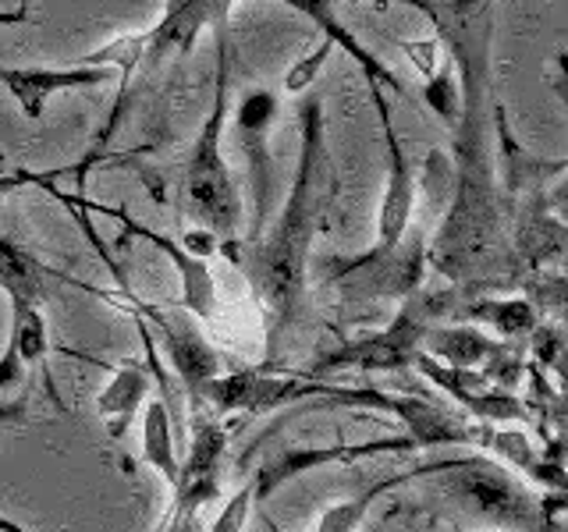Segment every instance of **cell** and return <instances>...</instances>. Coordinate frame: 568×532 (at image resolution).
<instances>
[{"label": "cell", "mask_w": 568, "mask_h": 532, "mask_svg": "<svg viewBox=\"0 0 568 532\" xmlns=\"http://www.w3.org/2000/svg\"><path fill=\"white\" fill-rule=\"evenodd\" d=\"M448 43L458 71V121L452 160V200L437 235L426 242V263L452 284L466 288H505L519 277L511 253V203L497 185L487 121L494 111L490 0H413Z\"/></svg>", "instance_id": "obj_1"}, {"label": "cell", "mask_w": 568, "mask_h": 532, "mask_svg": "<svg viewBox=\"0 0 568 532\" xmlns=\"http://www.w3.org/2000/svg\"><path fill=\"white\" fill-rule=\"evenodd\" d=\"M298 171L277 221L266 224L256 238L217 245L245 274L248 288L263 306L266 366H281L284 355L295 351L302 330L310 327V259L337 195L320 96H306L298 103Z\"/></svg>", "instance_id": "obj_2"}, {"label": "cell", "mask_w": 568, "mask_h": 532, "mask_svg": "<svg viewBox=\"0 0 568 532\" xmlns=\"http://www.w3.org/2000/svg\"><path fill=\"white\" fill-rule=\"evenodd\" d=\"M239 0H168L164 14H160V22L150 29L135 35L139 43V75L129 89V96H124V111L129 114V106L135 103L139 96V85L150 82L156 75V68L164 61H182L192 53L195 40H200V32H227V18H231V8H235ZM284 8H292L295 14L310 18V22L324 32V40H334L337 50H345L348 58L359 64V71L366 75V82H381L387 85L390 93H398L402 100H408L413 93H408V85L390 71L377 53L366 50L355 35L337 22L334 18V0H281Z\"/></svg>", "instance_id": "obj_3"}, {"label": "cell", "mask_w": 568, "mask_h": 532, "mask_svg": "<svg viewBox=\"0 0 568 532\" xmlns=\"http://www.w3.org/2000/svg\"><path fill=\"white\" fill-rule=\"evenodd\" d=\"M231 32H213V53H217V71H213V106L195 135L192 150L182 164V182H178V203L189 221H195L213 238L235 242L242 238V200L231 177L224 156V124L231 106Z\"/></svg>", "instance_id": "obj_4"}, {"label": "cell", "mask_w": 568, "mask_h": 532, "mask_svg": "<svg viewBox=\"0 0 568 532\" xmlns=\"http://www.w3.org/2000/svg\"><path fill=\"white\" fill-rule=\"evenodd\" d=\"M437 493L458 514L508 532H565L568 497L555 490L532 493L501 461L487 454H462L437 479Z\"/></svg>", "instance_id": "obj_5"}, {"label": "cell", "mask_w": 568, "mask_h": 532, "mask_svg": "<svg viewBox=\"0 0 568 532\" xmlns=\"http://www.w3.org/2000/svg\"><path fill=\"white\" fill-rule=\"evenodd\" d=\"M473 288L466 284H452V288L440 291H413L402 298V313L390 319L387 327L359 334L355 341L324 348L313 355V362L306 369H298L302 377H320V372H334V369H366V372H387V369H408L413 355L423 348V334L434 324H440L444 316H455Z\"/></svg>", "instance_id": "obj_6"}, {"label": "cell", "mask_w": 568, "mask_h": 532, "mask_svg": "<svg viewBox=\"0 0 568 532\" xmlns=\"http://www.w3.org/2000/svg\"><path fill=\"white\" fill-rule=\"evenodd\" d=\"M426 277V227H408L405 238L381 256H334L324 266V284L345 306L402 301L423 288Z\"/></svg>", "instance_id": "obj_7"}, {"label": "cell", "mask_w": 568, "mask_h": 532, "mask_svg": "<svg viewBox=\"0 0 568 532\" xmlns=\"http://www.w3.org/2000/svg\"><path fill=\"white\" fill-rule=\"evenodd\" d=\"M106 301H111V306H121V309H135L142 319H146V327L160 330V337H164V345H168V355H171L174 377L182 383L192 412L195 408H206V383L213 377H221L224 359H221V351L206 341V334L192 319V313L189 309L182 313V306L142 301L132 288H121L118 295L111 291Z\"/></svg>", "instance_id": "obj_8"}, {"label": "cell", "mask_w": 568, "mask_h": 532, "mask_svg": "<svg viewBox=\"0 0 568 532\" xmlns=\"http://www.w3.org/2000/svg\"><path fill=\"white\" fill-rule=\"evenodd\" d=\"M277 117V96L271 89H253L245 93L239 111H235V139L239 150L245 156V177H248V235L242 238H256L260 231L271 224V209H274V153H271V129Z\"/></svg>", "instance_id": "obj_9"}, {"label": "cell", "mask_w": 568, "mask_h": 532, "mask_svg": "<svg viewBox=\"0 0 568 532\" xmlns=\"http://www.w3.org/2000/svg\"><path fill=\"white\" fill-rule=\"evenodd\" d=\"M71 203H79L85 209H97V213H106L111 221L121 224V242H129V238H142L146 245H153L156 253H164L171 259V266L178 270V280H182V295H178L174 306H182L195 316H203V319H213L217 316V280H213V270H210V263L203 256H192L189 248L178 242V238H168V235H160V231L146 227V224H139L135 217L124 206H93L89 200H82V195H68Z\"/></svg>", "instance_id": "obj_10"}, {"label": "cell", "mask_w": 568, "mask_h": 532, "mask_svg": "<svg viewBox=\"0 0 568 532\" xmlns=\"http://www.w3.org/2000/svg\"><path fill=\"white\" fill-rule=\"evenodd\" d=\"M366 85H369L373 106H377V117H381V132L387 142V188H384L381 213H377V242H373V248H366L363 256H381L387 248H395L405 238V231L413 227L416 174L408 167V156L395 132V117H390V103L384 100V85L381 82H366Z\"/></svg>", "instance_id": "obj_11"}, {"label": "cell", "mask_w": 568, "mask_h": 532, "mask_svg": "<svg viewBox=\"0 0 568 532\" xmlns=\"http://www.w3.org/2000/svg\"><path fill=\"white\" fill-rule=\"evenodd\" d=\"M408 369H419L437 390L455 398V405H462L479 422H532L529 405L523 398H515L511 390L487 383L479 369H452L426 351H416Z\"/></svg>", "instance_id": "obj_12"}, {"label": "cell", "mask_w": 568, "mask_h": 532, "mask_svg": "<svg viewBox=\"0 0 568 532\" xmlns=\"http://www.w3.org/2000/svg\"><path fill=\"white\" fill-rule=\"evenodd\" d=\"M408 451H416V443L408 437H377L366 443H331V448H288V451L263 458V466L253 479V497L256 501H266L277 487L292 483L295 475L334 466V461L345 466V461H359V458H373V454H408Z\"/></svg>", "instance_id": "obj_13"}, {"label": "cell", "mask_w": 568, "mask_h": 532, "mask_svg": "<svg viewBox=\"0 0 568 532\" xmlns=\"http://www.w3.org/2000/svg\"><path fill=\"white\" fill-rule=\"evenodd\" d=\"M114 79L106 64H79V68H0V85L18 100L29 121H40L47 100L68 93V89H93Z\"/></svg>", "instance_id": "obj_14"}, {"label": "cell", "mask_w": 568, "mask_h": 532, "mask_svg": "<svg viewBox=\"0 0 568 532\" xmlns=\"http://www.w3.org/2000/svg\"><path fill=\"white\" fill-rule=\"evenodd\" d=\"M490 121H494V132H497V156H501L494 167L505 174V200L508 203L547 188V182H558V177L565 174V167H568L565 160H540L515 142V135L508 129V114L497 100H494Z\"/></svg>", "instance_id": "obj_15"}, {"label": "cell", "mask_w": 568, "mask_h": 532, "mask_svg": "<svg viewBox=\"0 0 568 532\" xmlns=\"http://www.w3.org/2000/svg\"><path fill=\"white\" fill-rule=\"evenodd\" d=\"M47 280L75 284V288L100 295L103 301L111 298V291H100L97 284H82L71 274L58 270V266H47L40 256H32L29 248H22L18 242L0 235V288H4L8 298H22V301H36V306H40L43 295H47Z\"/></svg>", "instance_id": "obj_16"}, {"label": "cell", "mask_w": 568, "mask_h": 532, "mask_svg": "<svg viewBox=\"0 0 568 532\" xmlns=\"http://www.w3.org/2000/svg\"><path fill=\"white\" fill-rule=\"evenodd\" d=\"M458 458H462V454H452V458H434V461H426V466L405 469V472H395V475H384L381 483H373L369 490L355 493L352 501H342V504L327 508V511H324V519L316 522V529H313V532H355V529H359V525L366 522L369 508L377 504L387 490L405 487V483H416V479H434V475H440L444 469H452ZM266 529H271V532H284L277 522H266Z\"/></svg>", "instance_id": "obj_17"}, {"label": "cell", "mask_w": 568, "mask_h": 532, "mask_svg": "<svg viewBox=\"0 0 568 532\" xmlns=\"http://www.w3.org/2000/svg\"><path fill=\"white\" fill-rule=\"evenodd\" d=\"M150 366H142L135 359H124L121 369L114 372V380L100 390L97 408L106 422V433L111 440H121L129 433V426L135 422L142 401H146V390H150Z\"/></svg>", "instance_id": "obj_18"}, {"label": "cell", "mask_w": 568, "mask_h": 532, "mask_svg": "<svg viewBox=\"0 0 568 532\" xmlns=\"http://www.w3.org/2000/svg\"><path fill=\"white\" fill-rule=\"evenodd\" d=\"M455 316L466 319V324L494 327L505 341H526L540 324V313L532 309L529 298H490V295H476V291L462 298Z\"/></svg>", "instance_id": "obj_19"}, {"label": "cell", "mask_w": 568, "mask_h": 532, "mask_svg": "<svg viewBox=\"0 0 568 532\" xmlns=\"http://www.w3.org/2000/svg\"><path fill=\"white\" fill-rule=\"evenodd\" d=\"M497 348H501V341H490V337L473 324H458V327L434 324L423 334L419 351L434 355L437 362L452 369H479Z\"/></svg>", "instance_id": "obj_20"}, {"label": "cell", "mask_w": 568, "mask_h": 532, "mask_svg": "<svg viewBox=\"0 0 568 532\" xmlns=\"http://www.w3.org/2000/svg\"><path fill=\"white\" fill-rule=\"evenodd\" d=\"M8 348L18 355V362L26 369L29 366H47V351H50V334H47V319L36 301L11 298V337Z\"/></svg>", "instance_id": "obj_21"}, {"label": "cell", "mask_w": 568, "mask_h": 532, "mask_svg": "<svg viewBox=\"0 0 568 532\" xmlns=\"http://www.w3.org/2000/svg\"><path fill=\"white\" fill-rule=\"evenodd\" d=\"M171 412L160 398H150L146 416H142V461L153 466L160 475L168 479V487L178 483V466L182 461L174 458V440H171Z\"/></svg>", "instance_id": "obj_22"}, {"label": "cell", "mask_w": 568, "mask_h": 532, "mask_svg": "<svg viewBox=\"0 0 568 532\" xmlns=\"http://www.w3.org/2000/svg\"><path fill=\"white\" fill-rule=\"evenodd\" d=\"M423 100L434 114H440V121L455 129L458 121V75H455V61L452 53H440V64L430 79H423Z\"/></svg>", "instance_id": "obj_23"}, {"label": "cell", "mask_w": 568, "mask_h": 532, "mask_svg": "<svg viewBox=\"0 0 568 532\" xmlns=\"http://www.w3.org/2000/svg\"><path fill=\"white\" fill-rule=\"evenodd\" d=\"M334 50H337L334 40H320V47L310 53V58H302L298 64H292L288 71H284V93H292V96H302V93H306V89L316 82L320 68L327 64V58H331Z\"/></svg>", "instance_id": "obj_24"}, {"label": "cell", "mask_w": 568, "mask_h": 532, "mask_svg": "<svg viewBox=\"0 0 568 532\" xmlns=\"http://www.w3.org/2000/svg\"><path fill=\"white\" fill-rule=\"evenodd\" d=\"M253 483H245L231 501L217 511V519H213L210 532H242L245 522H248V514H253Z\"/></svg>", "instance_id": "obj_25"}, {"label": "cell", "mask_w": 568, "mask_h": 532, "mask_svg": "<svg viewBox=\"0 0 568 532\" xmlns=\"http://www.w3.org/2000/svg\"><path fill=\"white\" fill-rule=\"evenodd\" d=\"M64 171H26V167H18V171H0V203L8 200L11 192H18V188H29V185H36V188H43L47 182H58Z\"/></svg>", "instance_id": "obj_26"}, {"label": "cell", "mask_w": 568, "mask_h": 532, "mask_svg": "<svg viewBox=\"0 0 568 532\" xmlns=\"http://www.w3.org/2000/svg\"><path fill=\"white\" fill-rule=\"evenodd\" d=\"M398 47L405 50V58L416 64V71L423 79H430L434 71H437V64H440V47L434 43V40H398Z\"/></svg>", "instance_id": "obj_27"}, {"label": "cell", "mask_w": 568, "mask_h": 532, "mask_svg": "<svg viewBox=\"0 0 568 532\" xmlns=\"http://www.w3.org/2000/svg\"><path fill=\"white\" fill-rule=\"evenodd\" d=\"M200 511L195 504H185V501H171V511L164 519V532H206L203 522H200Z\"/></svg>", "instance_id": "obj_28"}, {"label": "cell", "mask_w": 568, "mask_h": 532, "mask_svg": "<svg viewBox=\"0 0 568 532\" xmlns=\"http://www.w3.org/2000/svg\"><path fill=\"white\" fill-rule=\"evenodd\" d=\"M22 419H29V405L26 401L0 405V426H11V422H22Z\"/></svg>", "instance_id": "obj_29"}, {"label": "cell", "mask_w": 568, "mask_h": 532, "mask_svg": "<svg viewBox=\"0 0 568 532\" xmlns=\"http://www.w3.org/2000/svg\"><path fill=\"white\" fill-rule=\"evenodd\" d=\"M22 22H32L29 4H18L11 11H0V25H22Z\"/></svg>", "instance_id": "obj_30"}, {"label": "cell", "mask_w": 568, "mask_h": 532, "mask_svg": "<svg viewBox=\"0 0 568 532\" xmlns=\"http://www.w3.org/2000/svg\"><path fill=\"white\" fill-rule=\"evenodd\" d=\"M0 532H32V529L18 525V522H11V519H4V514H0Z\"/></svg>", "instance_id": "obj_31"}, {"label": "cell", "mask_w": 568, "mask_h": 532, "mask_svg": "<svg viewBox=\"0 0 568 532\" xmlns=\"http://www.w3.org/2000/svg\"><path fill=\"white\" fill-rule=\"evenodd\" d=\"M156 532H164V522H160V525H156Z\"/></svg>", "instance_id": "obj_32"}, {"label": "cell", "mask_w": 568, "mask_h": 532, "mask_svg": "<svg viewBox=\"0 0 568 532\" xmlns=\"http://www.w3.org/2000/svg\"><path fill=\"white\" fill-rule=\"evenodd\" d=\"M405 4H413V0H405Z\"/></svg>", "instance_id": "obj_33"}]
</instances>
